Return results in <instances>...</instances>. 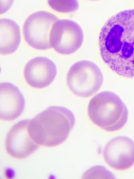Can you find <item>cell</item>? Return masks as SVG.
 <instances>
[{
	"instance_id": "14",
	"label": "cell",
	"mask_w": 134,
	"mask_h": 179,
	"mask_svg": "<svg viewBox=\"0 0 134 179\" xmlns=\"http://www.w3.org/2000/svg\"><path fill=\"white\" fill-rule=\"evenodd\" d=\"M14 0H0V14L8 11L12 7Z\"/></svg>"
},
{
	"instance_id": "13",
	"label": "cell",
	"mask_w": 134,
	"mask_h": 179,
	"mask_svg": "<svg viewBox=\"0 0 134 179\" xmlns=\"http://www.w3.org/2000/svg\"><path fill=\"white\" fill-rule=\"evenodd\" d=\"M81 179H116L114 174L103 166H95L85 172Z\"/></svg>"
},
{
	"instance_id": "7",
	"label": "cell",
	"mask_w": 134,
	"mask_h": 179,
	"mask_svg": "<svg viewBox=\"0 0 134 179\" xmlns=\"http://www.w3.org/2000/svg\"><path fill=\"white\" fill-rule=\"evenodd\" d=\"M30 122V120H24L16 123L7 134L6 149L13 158H27L39 147L30 135L28 129Z\"/></svg>"
},
{
	"instance_id": "2",
	"label": "cell",
	"mask_w": 134,
	"mask_h": 179,
	"mask_svg": "<svg viewBox=\"0 0 134 179\" xmlns=\"http://www.w3.org/2000/svg\"><path fill=\"white\" fill-rule=\"evenodd\" d=\"M73 113L63 106H50L30 120L29 133L39 146L55 147L62 143L75 125Z\"/></svg>"
},
{
	"instance_id": "9",
	"label": "cell",
	"mask_w": 134,
	"mask_h": 179,
	"mask_svg": "<svg viewBox=\"0 0 134 179\" xmlns=\"http://www.w3.org/2000/svg\"><path fill=\"white\" fill-rule=\"evenodd\" d=\"M24 76L31 87L44 88L50 86L55 79L57 67L52 60L47 57H35L27 63Z\"/></svg>"
},
{
	"instance_id": "1",
	"label": "cell",
	"mask_w": 134,
	"mask_h": 179,
	"mask_svg": "<svg viewBox=\"0 0 134 179\" xmlns=\"http://www.w3.org/2000/svg\"><path fill=\"white\" fill-rule=\"evenodd\" d=\"M101 55L119 76L134 78V10H126L111 17L99 35Z\"/></svg>"
},
{
	"instance_id": "5",
	"label": "cell",
	"mask_w": 134,
	"mask_h": 179,
	"mask_svg": "<svg viewBox=\"0 0 134 179\" xmlns=\"http://www.w3.org/2000/svg\"><path fill=\"white\" fill-rule=\"evenodd\" d=\"M84 34L81 27L70 20H58L52 25L50 43L55 51L62 55H70L82 46Z\"/></svg>"
},
{
	"instance_id": "6",
	"label": "cell",
	"mask_w": 134,
	"mask_h": 179,
	"mask_svg": "<svg viewBox=\"0 0 134 179\" xmlns=\"http://www.w3.org/2000/svg\"><path fill=\"white\" fill-rule=\"evenodd\" d=\"M58 18L46 11L34 13L27 18L23 27L26 42L37 50H48L51 48L50 34L53 24Z\"/></svg>"
},
{
	"instance_id": "8",
	"label": "cell",
	"mask_w": 134,
	"mask_h": 179,
	"mask_svg": "<svg viewBox=\"0 0 134 179\" xmlns=\"http://www.w3.org/2000/svg\"><path fill=\"white\" fill-rule=\"evenodd\" d=\"M105 162L117 170H127L134 165V141L127 136L110 140L104 149Z\"/></svg>"
},
{
	"instance_id": "11",
	"label": "cell",
	"mask_w": 134,
	"mask_h": 179,
	"mask_svg": "<svg viewBox=\"0 0 134 179\" xmlns=\"http://www.w3.org/2000/svg\"><path fill=\"white\" fill-rule=\"evenodd\" d=\"M21 40L20 29L15 21L0 20V53L8 55L17 50Z\"/></svg>"
},
{
	"instance_id": "4",
	"label": "cell",
	"mask_w": 134,
	"mask_h": 179,
	"mask_svg": "<svg viewBox=\"0 0 134 179\" xmlns=\"http://www.w3.org/2000/svg\"><path fill=\"white\" fill-rule=\"evenodd\" d=\"M104 81L103 73L96 64L83 60L71 66L67 73L68 87L78 97H89L97 93Z\"/></svg>"
},
{
	"instance_id": "12",
	"label": "cell",
	"mask_w": 134,
	"mask_h": 179,
	"mask_svg": "<svg viewBox=\"0 0 134 179\" xmlns=\"http://www.w3.org/2000/svg\"><path fill=\"white\" fill-rule=\"evenodd\" d=\"M48 3L53 10L63 13H73L79 8L78 0H48Z\"/></svg>"
},
{
	"instance_id": "15",
	"label": "cell",
	"mask_w": 134,
	"mask_h": 179,
	"mask_svg": "<svg viewBox=\"0 0 134 179\" xmlns=\"http://www.w3.org/2000/svg\"><path fill=\"white\" fill-rule=\"evenodd\" d=\"M91 1H97V0H91Z\"/></svg>"
},
{
	"instance_id": "10",
	"label": "cell",
	"mask_w": 134,
	"mask_h": 179,
	"mask_svg": "<svg viewBox=\"0 0 134 179\" xmlns=\"http://www.w3.org/2000/svg\"><path fill=\"white\" fill-rule=\"evenodd\" d=\"M25 106L24 98L20 90L12 83L0 84V118L11 121L22 114Z\"/></svg>"
},
{
	"instance_id": "3",
	"label": "cell",
	"mask_w": 134,
	"mask_h": 179,
	"mask_svg": "<svg viewBox=\"0 0 134 179\" xmlns=\"http://www.w3.org/2000/svg\"><path fill=\"white\" fill-rule=\"evenodd\" d=\"M128 111L117 94L105 91L95 95L89 101L88 115L97 126L108 132L122 128L128 120Z\"/></svg>"
}]
</instances>
